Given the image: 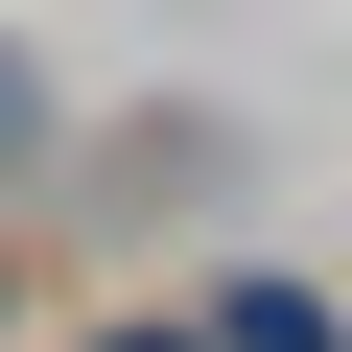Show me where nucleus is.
Listing matches in <instances>:
<instances>
[{"label":"nucleus","instance_id":"obj_2","mask_svg":"<svg viewBox=\"0 0 352 352\" xmlns=\"http://www.w3.org/2000/svg\"><path fill=\"white\" fill-rule=\"evenodd\" d=\"M0 141H24V71H0Z\"/></svg>","mask_w":352,"mask_h":352},{"label":"nucleus","instance_id":"obj_1","mask_svg":"<svg viewBox=\"0 0 352 352\" xmlns=\"http://www.w3.org/2000/svg\"><path fill=\"white\" fill-rule=\"evenodd\" d=\"M188 352H352V305H329V282H212Z\"/></svg>","mask_w":352,"mask_h":352}]
</instances>
